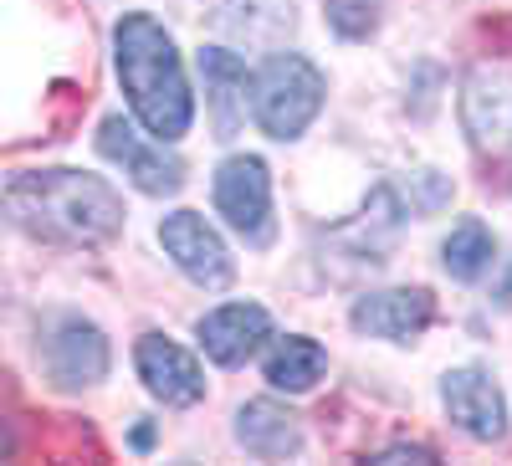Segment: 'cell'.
<instances>
[{"instance_id":"1","label":"cell","mask_w":512,"mask_h":466,"mask_svg":"<svg viewBox=\"0 0 512 466\" xmlns=\"http://www.w3.org/2000/svg\"><path fill=\"white\" fill-rule=\"evenodd\" d=\"M6 210L21 231L67 241V246H98V241L118 236V226H123V200L113 195V185L98 175H77V169L11 175Z\"/></svg>"},{"instance_id":"2","label":"cell","mask_w":512,"mask_h":466,"mask_svg":"<svg viewBox=\"0 0 512 466\" xmlns=\"http://www.w3.org/2000/svg\"><path fill=\"white\" fill-rule=\"evenodd\" d=\"M113 52H118V77L128 103H134V118L159 144H175L195 118V98L169 31L154 16H123L113 31Z\"/></svg>"},{"instance_id":"3","label":"cell","mask_w":512,"mask_h":466,"mask_svg":"<svg viewBox=\"0 0 512 466\" xmlns=\"http://www.w3.org/2000/svg\"><path fill=\"white\" fill-rule=\"evenodd\" d=\"M323 93H328L323 88V72L308 57L277 52V57H267L262 67H256V77H251V113H256V123H262V134L297 139L318 118Z\"/></svg>"},{"instance_id":"4","label":"cell","mask_w":512,"mask_h":466,"mask_svg":"<svg viewBox=\"0 0 512 466\" xmlns=\"http://www.w3.org/2000/svg\"><path fill=\"white\" fill-rule=\"evenodd\" d=\"M461 118L477 149L512 154V62H477L461 88Z\"/></svg>"},{"instance_id":"5","label":"cell","mask_w":512,"mask_h":466,"mask_svg":"<svg viewBox=\"0 0 512 466\" xmlns=\"http://www.w3.org/2000/svg\"><path fill=\"white\" fill-rule=\"evenodd\" d=\"M159 241H164V251L175 257V267H180L190 282H200V287H210V292H221V287L236 282V262H231L226 241L210 231L205 216H195V210H175V216H164Z\"/></svg>"},{"instance_id":"6","label":"cell","mask_w":512,"mask_h":466,"mask_svg":"<svg viewBox=\"0 0 512 466\" xmlns=\"http://www.w3.org/2000/svg\"><path fill=\"white\" fill-rule=\"evenodd\" d=\"M216 205H221V216L246 236L262 246L272 236L267 216H272V180H267V164L256 159V154H236L216 169Z\"/></svg>"},{"instance_id":"7","label":"cell","mask_w":512,"mask_h":466,"mask_svg":"<svg viewBox=\"0 0 512 466\" xmlns=\"http://www.w3.org/2000/svg\"><path fill=\"white\" fill-rule=\"evenodd\" d=\"M98 149H103L108 159H118V164L128 169V180H134L144 195H175V190L185 185V164L169 159L164 144L149 149V144L134 134V123H123V118H108V123H103Z\"/></svg>"},{"instance_id":"8","label":"cell","mask_w":512,"mask_h":466,"mask_svg":"<svg viewBox=\"0 0 512 466\" xmlns=\"http://www.w3.org/2000/svg\"><path fill=\"white\" fill-rule=\"evenodd\" d=\"M267 338H272V318H267V308H256V303H226V308L200 318V349L216 364H226V369L246 364Z\"/></svg>"},{"instance_id":"9","label":"cell","mask_w":512,"mask_h":466,"mask_svg":"<svg viewBox=\"0 0 512 466\" xmlns=\"http://www.w3.org/2000/svg\"><path fill=\"white\" fill-rule=\"evenodd\" d=\"M134 364H139V379L149 385V395H159L164 405H195V400L205 395L200 364H195L180 344L159 338V333H144V338H139Z\"/></svg>"},{"instance_id":"10","label":"cell","mask_w":512,"mask_h":466,"mask_svg":"<svg viewBox=\"0 0 512 466\" xmlns=\"http://www.w3.org/2000/svg\"><path fill=\"white\" fill-rule=\"evenodd\" d=\"M431 318H436V303L425 287H390V292H369V298L354 303V328L369 338H390V344L415 338Z\"/></svg>"},{"instance_id":"11","label":"cell","mask_w":512,"mask_h":466,"mask_svg":"<svg viewBox=\"0 0 512 466\" xmlns=\"http://www.w3.org/2000/svg\"><path fill=\"white\" fill-rule=\"evenodd\" d=\"M441 400L451 410V420L477 436V441H497L507 431V405H502V390L492 385V379L482 369H451L446 385H441Z\"/></svg>"},{"instance_id":"12","label":"cell","mask_w":512,"mask_h":466,"mask_svg":"<svg viewBox=\"0 0 512 466\" xmlns=\"http://www.w3.org/2000/svg\"><path fill=\"white\" fill-rule=\"evenodd\" d=\"M47 369L57 385L77 390V385H93V379L108 374V344L93 323H62L47 338Z\"/></svg>"},{"instance_id":"13","label":"cell","mask_w":512,"mask_h":466,"mask_svg":"<svg viewBox=\"0 0 512 466\" xmlns=\"http://www.w3.org/2000/svg\"><path fill=\"white\" fill-rule=\"evenodd\" d=\"M200 77L210 93V118H216V139H236L241 118H246V67L226 47H205L200 52Z\"/></svg>"},{"instance_id":"14","label":"cell","mask_w":512,"mask_h":466,"mask_svg":"<svg viewBox=\"0 0 512 466\" xmlns=\"http://www.w3.org/2000/svg\"><path fill=\"white\" fill-rule=\"evenodd\" d=\"M236 441H241L251 456H267V461L303 451V431H297V420H292L282 405H272V400L241 405V415H236Z\"/></svg>"},{"instance_id":"15","label":"cell","mask_w":512,"mask_h":466,"mask_svg":"<svg viewBox=\"0 0 512 466\" xmlns=\"http://www.w3.org/2000/svg\"><path fill=\"white\" fill-rule=\"evenodd\" d=\"M323 369H328V354L313 344V338L292 333V338H277L272 354H267V385H277L287 395H303L323 379Z\"/></svg>"},{"instance_id":"16","label":"cell","mask_w":512,"mask_h":466,"mask_svg":"<svg viewBox=\"0 0 512 466\" xmlns=\"http://www.w3.org/2000/svg\"><path fill=\"white\" fill-rule=\"evenodd\" d=\"M487 267H492V236H487V226L482 221H461L446 236V272L456 282H477Z\"/></svg>"},{"instance_id":"17","label":"cell","mask_w":512,"mask_h":466,"mask_svg":"<svg viewBox=\"0 0 512 466\" xmlns=\"http://www.w3.org/2000/svg\"><path fill=\"white\" fill-rule=\"evenodd\" d=\"M323 16L338 36H349V41H364L374 26H379V0H323Z\"/></svg>"},{"instance_id":"18","label":"cell","mask_w":512,"mask_h":466,"mask_svg":"<svg viewBox=\"0 0 512 466\" xmlns=\"http://www.w3.org/2000/svg\"><path fill=\"white\" fill-rule=\"evenodd\" d=\"M379 461H431V451H420V446H395V451H384Z\"/></svg>"}]
</instances>
